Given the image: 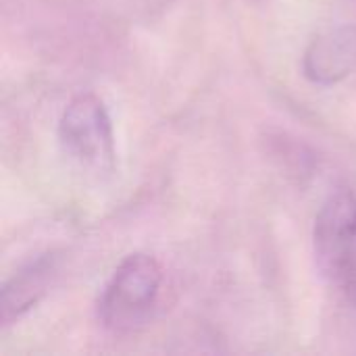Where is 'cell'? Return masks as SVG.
I'll list each match as a JSON object with an SVG mask.
<instances>
[{"label":"cell","mask_w":356,"mask_h":356,"mask_svg":"<svg viewBox=\"0 0 356 356\" xmlns=\"http://www.w3.org/2000/svg\"><path fill=\"white\" fill-rule=\"evenodd\" d=\"M161 263L146 252L127 254L98 298V321L113 334H131L146 325L159 305Z\"/></svg>","instance_id":"obj_1"},{"label":"cell","mask_w":356,"mask_h":356,"mask_svg":"<svg viewBox=\"0 0 356 356\" xmlns=\"http://www.w3.org/2000/svg\"><path fill=\"white\" fill-rule=\"evenodd\" d=\"M56 271H58V257L54 252H46L35 261L27 263L4 284L2 298H0L2 327L15 323L19 317H23L29 309H33L42 300Z\"/></svg>","instance_id":"obj_5"},{"label":"cell","mask_w":356,"mask_h":356,"mask_svg":"<svg viewBox=\"0 0 356 356\" xmlns=\"http://www.w3.org/2000/svg\"><path fill=\"white\" fill-rule=\"evenodd\" d=\"M356 67V27L340 25L321 31L305 50L302 71L319 86H334Z\"/></svg>","instance_id":"obj_4"},{"label":"cell","mask_w":356,"mask_h":356,"mask_svg":"<svg viewBox=\"0 0 356 356\" xmlns=\"http://www.w3.org/2000/svg\"><path fill=\"white\" fill-rule=\"evenodd\" d=\"M313 250L321 275L356 305V194L353 190H336L319 209Z\"/></svg>","instance_id":"obj_2"},{"label":"cell","mask_w":356,"mask_h":356,"mask_svg":"<svg viewBox=\"0 0 356 356\" xmlns=\"http://www.w3.org/2000/svg\"><path fill=\"white\" fill-rule=\"evenodd\" d=\"M63 150L86 171L108 175L115 169V134L104 102L83 92L69 100L58 121Z\"/></svg>","instance_id":"obj_3"}]
</instances>
